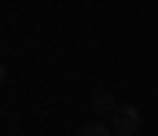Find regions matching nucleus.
Segmentation results:
<instances>
[{"label": "nucleus", "mask_w": 158, "mask_h": 136, "mask_svg": "<svg viewBox=\"0 0 158 136\" xmlns=\"http://www.w3.org/2000/svg\"><path fill=\"white\" fill-rule=\"evenodd\" d=\"M77 136H114V129L103 125V122H85V125L77 129Z\"/></svg>", "instance_id": "nucleus-3"}, {"label": "nucleus", "mask_w": 158, "mask_h": 136, "mask_svg": "<svg viewBox=\"0 0 158 136\" xmlns=\"http://www.w3.org/2000/svg\"><path fill=\"white\" fill-rule=\"evenodd\" d=\"M4 77H7V70H4V63H0V85H4Z\"/></svg>", "instance_id": "nucleus-4"}, {"label": "nucleus", "mask_w": 158, "mask_h": 136, "mask_svg": "<svg viewBox=\"0 0 158 136\" xmlns=\"http://www.w3.org/2000/svg\"><path fill=\"white\" fill-rule=\"evenodd\" d=\"M140 125H143V118H140L136 107H118V110L110 114V129H114V136H136Z\"/></svg>", "instance_id": "nucleus-1"}, {"label": "nucleus", "mask_w": 158, "mask_h": 136, "mask_svg": "<svg viewBox=\"0 0 158 136\" xmlns=\"http://www.w3.org/2000/svg\"><path fill=\"white\" fill-rule=\"evenodd\" d=\"M118 107H121V103H118V96H114V92H99V96H92V110H96L99 118H103V114L110 118Z\"/></svg>", "instance_id": "nucleus-2"}]
</instances>
